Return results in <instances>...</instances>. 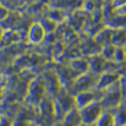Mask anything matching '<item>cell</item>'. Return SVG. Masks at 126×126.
Returning <instances> with one entry per match:
<instances>
[{"mask_svg":"<svg viewBox=\"0 0 126 126\" xmlns=\"http://www.w3.org/2000/svg\"><path fill=\"white\" fill-rule=\"evenodd\" d=\"M125 100V91L121 88L119 80L114 84L102 90V95L99 102L103 110H115Z\"/></svg>","mask_w":126,"mask_h":126,"instance_id":"1","label":"cell"},{"mask_svg":"<svg viewBox=\"0 0 126 126\" xmlns=\"http://www.w3.org/2000/svg\"><path fill=\"white\" fill-rule=\"evenodd\" d=\"M37 117L34 123L39 126H53L55 123L53 98L46 95L36 106Z\"/></svg>","mask_w":126,"mask_h":126,"instance_id":"2","label":"cell"},{"mask_svg":"<svg viewBox=\"0 0 126 126\" xmlns=\"http://www.w3.org/2000/svg\"><path fill=\"white\" fill-rule=\"evenodd\" d=\"M46 95L47 94L43 79L40 75H36L29 82L26 96L24 99V103L32 106H37Z\"/></svg>","mask_w":126,"mask_h":126,"instance_id":"3","label":"cell"},{"mask_svg":"<svg viewBox=\"0 0 126 126\" xmlns=\"http://www.w3.org/2000/svg\"><path fill=\"white\" fill-rule=\"evenodd\" d=\"M98 77H99V75L92 73L89 71L80 75L75 79L69 92L73 95H76L77 94L80 92L95 89Z\"/></svg>","mask_w":126,"mask_h":126,"instance_id":"4","label":"cell"},{"mask_svg":"<svg viewBox=\"0 0 126 126\" xmlns=\"http://www.w3.org/2000/svg\"><path fill=\"white\" fill-rule=\"evenodd\" d=\"M79 113L81 118L82 124L94 125L103 111L99 101L93 102L84 107L79 109Z\"/></svg>","mask_w":126,"mask_h":126,"instance_id":"5","label":"cell"},{"mask_svg":"<svg viewBox=\"0 0 126 126\" xmlns=\"http://www.w3.org/2000/svg\"><path fill=\"white\" fill-rule=\"evenodd\" d=\"M39 75L43 79L47 95L54 98L61 89L60 84H59L56 73L54 70V66L48 67Z\"/></svg>","mask_w":126,"mask_h":126,"instance_id":"6","label":"cell"},{"mask_svg":"<svg viewBox=\"0 0 126 126\" xmlns=\"http://www.w3.org/2000/svg\"><path fill=\"white\" fill-rule=\"evenodd\" d=\"M102 95V91L96 88L77 94L76 95H74L76 108L79 110L93 102L99 101Z\"/></svg>","mask_w":126,"mask_h":126,"instance_id":"7","label":"cell"},{"mask_svg":"<svg viewBox=\"0 0 126 126\" xmlns=\"http://www.w3.org/2000/svg\"><path fill=\"white\" fill-rule=\"evenodd\" d=\"M53 98L59 104L65 113L76 108L74 95L71 94L68 90L63 88H61L58 93Z\"/></svg>","mask_w":126,"mask_h":126,"instance_id":"8","label":"cell"},{"mask_svg":"<svg viewBox=\"0 0 126 126\" xmlns=\"http://www.w3.org/2000/svg\"><path fill=\"white\" fill-rule=\"evenodd\" d=\"M81 124L82 121L79 110L74 108L66 113L62 120L55 122L53 126H80Z\"/></svg>","mask_w":126,"mask_h":126,"instance_id":"9","label":"cell"},{"mask_svg":"<svg viewBox=\"0 0 126 126\" xmlns=\"http://www.w3.org/2000/svg\"><path fill=\"white\" fill-rule=\"evenodd\" d=\"M121 76V75L117 73H107V72L102 73L99 75V77H98L96 89L102 91L107 88L108 87L117 83L118 80L120 79Z\"/></svg>","mask_w":126,"mask_h":126,"instance_id":"10","label":"cell"},{"mask_svg":"<svg viewBox=\"0 0 126 126\" xmlns=\"http://www.w3.org/2000/svg\"><path fill=\"white\" fill-rule=\"evenodd\" d=\"M113 114V126H125L126 114H125V100L123 101L114 110Z\"/></svg>","mask_w":126,"mask_h":126,"instance_id":"11","label":"cell"},{"mask_svg":"<svg viewBox=\"0 0 126 126\" xmlns=\"http://www.w3.org/2000/svg\"><path fill=\"white\" fill-rule=\"evenodd\" d=\"M94 126H113V114L111 110H103Z\"/></svg>","mask_w":126,"mask_h":126,"instance_id":"12","label":"cell"},{"mask_svg":"<svg viewBox=\"0 0 126 126\" xmlns=\"http://www.w3.org/2000/svg\"><path fill=\"white\" fill-rule=\"evenodd\" d=\"M29 39L32 43H40L43 37H44V30L38 24H35L31 28L29 32Z\"/></svg>","mask_w":126,"mask_h":126,"instance_id":"13","label":"cell"},{"mask_svg":"<svg viewBox=\"0 0 126 126\" xmlns=\"http://www.w3.org/2000/svg\"><path fill=\"white\" fill-rule=\"evenodd\" d=\"M12 121L11 118L4 114H0V126H12Z\"/></svg>","mask_w":126,"mask_h":126,"instance_id":"14","label":"cell"},{"mask_svg":"<svg viewBox=\"0 0 126 126\" xmlns=\"http://www.w3.org/2000/svg\"><path fill=\"white\" fill-rule=\"evenodd\" d=\"M4 93H5V77H2L0 79V102L4 95Z\"/></svg>","mask_w":126,"mask_h":126,"instance_id":"15","label":"cell"},{"mask_svg":"<svg viewBox=\"0 0 126 126\" xmlns=\"http://www.w3.org/2000/svg\"><path fill=\"white\" fill-rule=\"evenodd\" d=\"M80 126H94V125H85V124H81Z\"/></svg>","mask_w":126,"mask_h":126,"instance_id":"16","label":"cell"},{"mask_svg":"<svg viewBox=\"0 0 126 126\" xmlns=\"http://www.w3.org/2000/svg\"><path fill=\"white\" fill-rule=\"evenodd\" d=\"M0 114H1V113H0Z\"/></svg>","mask_w":126,"mask_h":126,"instance_id":"17","label":"cell"}]
</instances>
